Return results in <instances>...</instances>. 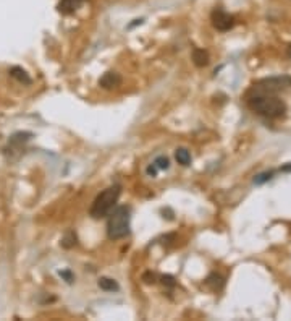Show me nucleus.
Here are the masks:
<instances>
[{"label": "nucleus", "mask_w": 291, "mask_h": 321, "mask_svg": "<svg viewBox=\"0 0 291 321\" xmlns=\"http://www.w3.org/2000/svg\"><path fill=\"white\" fill-rule=\"evenodd\" d=\"M248 104L256 114L265 118H272V120L283 117L285 112H287V104L280 98L269 93H256L254 96L249 98Z\"/></svg>", "instance_id": "f257e3e1"}, {"label": "nucleus", "mask_w": 291, "mask_h": 321, "mask_svg": "<svg viewBox=\"0 0 291 321\" xmlns=\"http://www.w3.org/2000/svg\"><path fill=\"white\" fill-rule=\"evenodd\" d=\"M130 221H131V211L128 206H117L109 214L107 221V235L110 240H120L130 235Z\"/></svg>", "instance_id": "f03ea898"}, {"label": "nucleus", "mask_w": 291, "mask_h": 321, "mask_svg": "<svg viewBox=\"0 0 291 321\" xmlns=\"http://www.w3.org/2000/svg\"><path fill=\"white\" fill-rule=\"evenodd\" d=\"M122 195V185H112L109 188H105L102 193L97 195V198L94 200V203L91 206V216L94 219L105 217L113 211V208L117 206V201Z\"/></svg>", "instance_id": "7ed1b4c3"}, {"label": "nucleus", "mask_w": 291, "mask_h": 321, "mask_svg": "<svg viewBox=\"0 0 291 321\" xmlns=\"http://www.w3.org/2000/svg\"><path fill=\"white\" fill-rule=\"evenodd\" d=\"M288 86H291V78H288V77L269 78V80H262V81H259L257 85H254V91L274 94L278 91H283L285 88H288Z\"/></svg>", "instance_id": "20e7f679"}, {"label": "nucleus", "mask_w": 291, "mask_h": 321, "mask_svg": "<svg viewBox=\"0 0 291 321\" xmlns=\"http://www.w3.org/2000/svg\"><path fill=\"white\" fill-rule=\"evenodd\" d=\"M211 20H212L214 28L217 31H222V33H225V31H230L233 26H235V16L226 13V11L223 8H220V7L212 11Z\"/></svg>", "instance_id": "39448f33"}, {"label": "nucleus", "mask_w": 291, "mask_h": 321, "mask_svg": "<svg viewBox=\"0 0 291 321\" xmlns=\"http://www.w3.org/2000/svg\"><path fill=\"white\" fill-rule=\"evenodd\" d=\"M84 2L86 0H60L59 5H57V10L62 15H72L83 7Z\"/></svg>", "instance_id": "423d86ee"}, {"label": "nucleus", "mask_w": 291, "mask_h": 321, "mask_svg": "<svg viewBox=\"0 0 291 321\" xmlns=\"http://www.w3.org/2000/svg\"><path fill=\"white\" fill-rule=\"evenodd\" d=\"M120 85H122V77L117 72H107L99 80V86L104 90H115Z\"/></svg>", "instance_id": "0eeeda50"}, {"label": "nucleus", "mask_w": 291, "mask_h": 321, "mask_svg": "<svg viewBox=\"0 0 291 321\" xmlns=\"http://www.w3.org/2000/svg\"><path fill=\"white\" fill-rule=\"evenodd\" d=\"M10 75L18 81V83H23V85H31V83H33V80H31V77L26 73V70H23L21 67H11L10 68Z\"/></svg>", "instance_id": "6e6552de"}, {"label": "nucleus", "mask_w": 291, "mask_h": 321, "mask_svg": "<svg viewBox=\"0 0 291 321\" xmlns=\"http://www.w3.org/2000/svg\"><path fill=\"white\" fill-rule=\"evenodd\" d=\"M193 62H194V65L196 67H206L209 64V54H207V50L204 49H194L193 50Z\"/></svg>", "instance_id": "1a4fd4ad"}, {"label": "nucleus", "mask_w": 291, "mask_h": 321, "mask_svg": "<svg viewBox=\"0 0 291 321\" xmlns=\"http://www.w3.org/2000/svg\"><path fill=\"white\" fill-rule=\"evenodd\" d=\"M99 287L102 289V291H105V292H117V291H120L118 282L115 279H112V278H100L99 279Z\"/></svg>", "instance_id": "9d476101"}, {"label": "nucleus", "mask_w": 291, "mask_h": 321, "mask_svg": "<svg viewBox=\"0 0 291 321\" xmlns=\"http://www.w3.org/2000/svg\"><path fill=\"white\" fill-rule=\"evenodd\" d=\"M175 159L178 161V164L186 167L191 164V153H189L186 148H178L175 151Z\"/></svg>", "instance_id": "9b49d317"}, {"label": "nucleus", "mask_w": 291, "mask_h": 321, "mask_svg": "<svg viewBox=\"0 0 291 321\" xmlns=\"http://www.w3.org/2000/svg\"><path fill=\"white\" fill-rule=\"evenodd\" d=\"M206 284L207 286H211L212 287V291H215V292H218V291H222V287H223V278L222 276H218V274H211L207 278V281H206Z\"/></svg>", "instance_id": "f8f14e48"}, {"label": "nucleus", "mask_w": 291, "mask_h": 321, "mask_svg": "<svg viewBox=\"0 0 291 321\" xmlns=\"http://www.w3.org/2000/svg\"><path fill=\"white\" fill-rule=\"evenodd\" d=\"M33 136V133H28V131H20V133H15L10 138V144H15V146H21L23 143H26L29 138Z\"/></svg>", "instance_id": "ddd939ff"}, {"label": "nucleus", "mask_w": 291, "mask_h": 321, "mask_svg": "<svg viewBox=\"0 0 291 321\" xmlns=\"http://www.w3.org/2000/svg\"><path fill=\"white\" fill-rule=\"evenodd\" d=\"M76 245V234H74L73 230H70L67 232V235L63 237V240H62V247L63 248H72Z\"/></svg>", "instance_id": "4468645a"}, {"label": "nucleus", "mask_w": 291, "mask_h": 321, "mask_svg": "<svg viewBox=\"0 0 291 321\" xmlns=\"http://www.w3.org/2000/svg\"><path fill=\"white\" fill-rule=\"evenodd\" d=\"M154 164L155 167L159 169V171H167V169H170V159L167 156H157L155 159H154Z\"/></svg>", "instance_id": "2eb2a0df"}, {"label": "nucleus", "mask_w": 291, "mask_h": 321, "mask_svg": "<svg viewBox=\"0 0 291 321\" xmlns=\"http://www.w3.org/2000/svg\"><path fill=\"white\" fill-rule=\"evenodd\" d=\"M272 177H274V172H262V174H259L254 177V184L262 185V184H265V182L272 180Z\"/></svg>", "instance_id": "dca6fc26"}, {"label": "nucleus", "mask_w": 291, "mask_h": 321, "mask_svg": "<svg viewBox=\"0 0 291 321\" xmlns=\"http://www.w3.org/2000/svg\"><path fill=\"white\" fill-rule=\"evenodd\" d=\"M162 284L172 289V287H175V286H176V282H175V278H173V276H168V274H167V276H162Z\"/></svg>", "instance_id": "f3484780"}, {"label": "nucleus", "mask_w": 291, "mask_h": 321, "mask_svg": "<svg viewBox=\"0 0 291 321\" xmlns=\"http://www.w3.org/2000/svg\"><path fill=\"white\" fill-rule=\"evenodd\" d=\"M146 172H147L149 177H157V174H159V169L155 167V164L152 162V164H149L147 169H146Z\"/></svg>", "instance_id": "a211bd4d"}, {"label": "nucleus", "mask_w": 291, "mask_h": 321, "mask_svg": "<svg viewBox=\"0 0 291 321\" xmlns=\"http://www.w3.org/2000/svg\"><path fill=\"white\" fill-rule=\"evenodd\" d=\"M59 274H60V276H62V278H63V279H65L67 282H68V284H72V282L74 281V278H73L72 271H68V269H65V271H60Z\"/></svg>", "instance_id": "6ab92c4d"}, {"label": "nucleus", "mask_w": 291, "mask_h": 321, "mask_svg": "<svg viewBox=\"0 0 291 321\" xmlns=\"http://www.w3.org/2000/svg\"><path fill=\"white\" fill-rule=\"evenodd\" d=\"M280 171L282 172H291V162H290V164H287V166H283Z\"/></svg>", "instance_id": "aec40b11"}, {"label": "nucleus", "mask_w": 291, "mask_h": 321, "mask_svg": "<svg viewBox=\"0 0 291 321\" xmlns=\"http://www.w3.org/2000/svg\"><path fill=\"white\" fill-rule=\"evenodd\" d=\"M141 23H143V20H135V23H131V24H130V28L136 26V24H141Z\"/></svg>", "instance_id": "412c9836"}, {"label": "nucleus", "mask_w": 291, "mask_h": 321, "mask_svg": "<svg viewBox=\"0 0 291 321\" xmlns=\"http://www.w3.org/2000/svg\"><path fill=\"white\" fill-rule=\"evenodd\" d=\"M288 54H290V57H291V46H290V49H288Z\"/></svg>", "instance_id": "4be33fe9"}]
</instances>
